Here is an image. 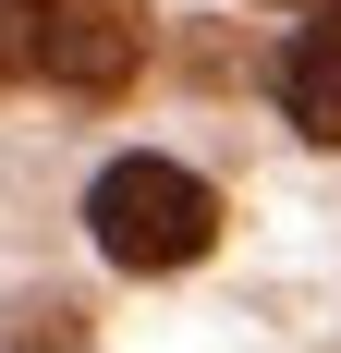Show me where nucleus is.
<instances>
[{
	"instance_id": "obj_1",
	"label": "nucleus",
	"mask_w": 341,
	"mask_h": 353,
	"mask_svg": "<svg viewBox=\"0 0 341 353\" xmlns=\"http://www.w3.org/2000/svg\"><path fill=\"white\" fill-rule=\"evenodd\" d=\"M86 232H98L110 268H195L220 244V195L183 159H110L98 195H86Z\"/></svg>"
},
{
	"instance_id": "obj_2",
	"label": "nucleus",
	"mask_w": 341,
	"mask_h": 353,
	"mask_svg": "<svg viewBox=\"0 0 341 353\" xmlns=\"http://www.w3.org/2000/svg\"><path fill=\"white\" fill-rule=\"evenodd\" d=\"M135 61H146V12H135V0H49V85L122 98Z\"/></svg>"
},
{
	"instance_id": "obj_3",
	"label": "nucleus",
	"mask_w": 341,
	"mask_h": 353,
	"mask_svg": "<svg viewBox=\"0 0 341 353\" xmlns=\"http://www.w3.org/2000/svg\"><path fill=\"white\" fill-rule=\"evenodd\" d=\"M280 110H293L317 146H341V0L293 37V49H280Z\"/></svg>"
},
{
	"instance_id": "obj_4",
	"label": "nucleus",
	"mask_w": 341,
	"mask_h": 353,
	"mask_svg": "<svg viewBox=\"0 0 341 353\" xmlns=\"http://www.w3.org/2000/svg\"><path fill=\"white\" fill-rule=\"evenodd\" d=\"M49 73V0H0V85Z\"/></svg>"
}]
</instances>
